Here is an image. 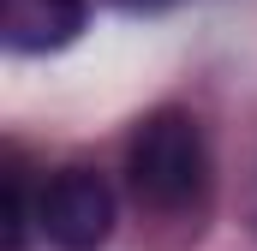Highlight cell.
Masks as SVG:
<instances>
[{
	"instance_id": "1",
	"label": "cell",
	"mask_w": 257,
	"mask_h": 251,
	"mask_svg": "<svg viewBox=\"0 0 257 251\" xmlns=\"http://www.w3.org/2000/svg\"><path fill=\"white\" fill-rule=\"evenodd\" d=\"M126 180L132 197L156 215H186L203 203L209 191V144H203V126L180 108H156L150 120L132 132L126 150Z\"/></svg>"
},
{
	"instance_id": "4",
	"label": "cell",
	"mask_w": 257,
	"mask_h": 251,
	"mask_svg": "<svg viewBox=\"0 0 257 251\" xmlns=\"http://www.w3.org/2000/svg\"><path fill=\"white\" fill-rule=\"evenodd\" d=\"M120 6H132V12H150V6H168V0H120Z\"/></svg>"
},
{
	"instance_id": "2",
	"label": "cell",
	"mask_w": 257,
	"mask_h": 251,
	"mask_svg": "<svg viewBox=\"0 0 257 251\" xmlns=\"http://www.w3.org/2000/svg\"><path fill=\"white\" fill-rule=\"evenodd\" d=\"M36 227L54 251H102L114 233V186L96 168H60L36 191Z\"/></svg>"
},
{
	"instance_id": "3",
	"label": "cell",
	"mask_w": 257,
	"mask_h": 251,
	"mask_svg": "<svg viewBox=\"0 0 257 251\" xmlns=\"http://www.w3.org/2000/svg\"><path fill=\"white\" fill-rule=\"evenodd\" d=\"M90 0H0V36L18 54H54L78 42Z\"/></svg>"
}]
</instances>
